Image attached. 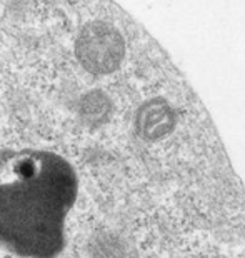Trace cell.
Returning <instances> with one entry per match:
<instances>
[{
  "mask_svg": "<svg viewBox=\"0 0 245 258\" xmlns=\"http://www.w3.org/2000/svg\"><path fill=\"white\" fill-rule=\"evenodd\" d=\"M79 178L62 155L0 148V248L20 258H55Z\"/></svg>",
  "mask_w": 245,
  "mask_h": 258,
  "instance_id": "6da1fadb",
  "label": "cell"
},
{
  "mask_svg": "<svg viewBox=\"0 0 245 258\" xmlns=\"http://www.w3.org/2000/svg\"><path fill=\"white\" fill-rule=\"evenodd\" d=\"M129 55V38L118 25L92 20L82 27L75 40V57L85 72L107 77L118 72Z\"/></svg>",
  "mask_w": 245,
  "mask_h": 258,
  "instance_id": "7a4b0ae2",
  "label": "cell"
},
{
  "mask_svg": "<svg viewBox=\"0 0 245 258\" xmlns=\"http://www.w3.org/2000/svg\"><path fill=\"white\" fill-rule=\"evenodd\" d=\"M113 115V102L107 92L92 89L80 97L79 117L89 128H100L110 122Z\"/></svg>",
  "mask_w": 245,
  "mask_h": 258,
  "instance_id": "3957f363",
  "label": "cell"
},
{
  "mask_svg": "<svg viewBox=\"0 0 245 258\" xmlns=\"http://www.w3.org/2000/svg\"><path fill=\"white\" fill-rule=\"evenodd\" d=\"M89 255L90 258H127V240L115 232H100L92 237Z\"/></svg>",
  "mask_w": 245,
  "mask_h": 258,
  "instance_id": "277c9868",
  "label": "cell"
}]
</instances>
